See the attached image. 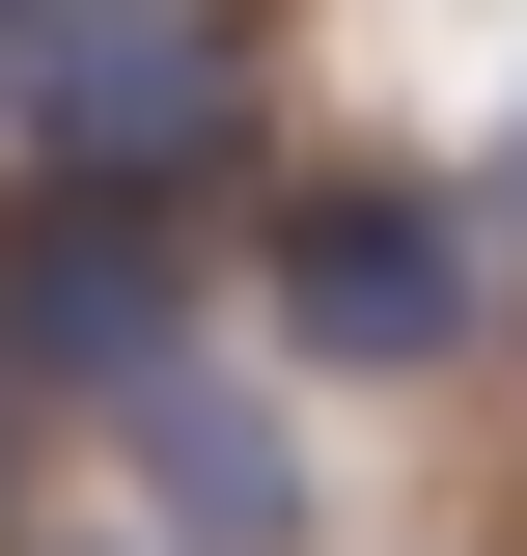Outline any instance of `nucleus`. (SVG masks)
Segmentation results:
<instances>
[{
    "mask_svg": "<svg viewBox=\"0 0 527 556\" xmlns=\"http://www.w3.org/2000/svg\"><path fill=\"white\" fill-rule=\"evenodd\" d=\"M222 112H250V56L195 0H56V56H28V167L139 195V223H167V167H222Z\"/></svg>",
    "mask_w": 527,
    "mask_h": 556,
    "instance_id": "1",
    "label": "nucleus"
},
{
    "mask_svg": "<svg viewBox=\"0 0 527 556\" xmlns=\"http://www.w3.org/2000/svg\"><path fill=\"white\" fill-rule=\"evenodd\" d=\"M0 390H195V251L139 195H28V251H0Z\"/></svg>",
    "mask_w": 527,
    "mask_h": 556,
    "instance_id": "2",
    "label": "nucleus"
},
{
    "mask_svg": "<svg viewBox=\"0 0 527 556\" xmlns=\"http://www.w3.org/2000/svg\"><path fill=\"white\" fill-rule=\"evenodd\" d=\"M278 334H306V362H472L445 195H306V223H278Z\"/></svg>",
    "mask_w": 527,
    "mask_h": 556,
    "instance_id": "3",
    "label": "nucleus"
},
{
    "mask_svg": "<svg viewBox=\"0 0 527 556\" xmlns=\"http://www.w3.org/2000/svg\"><path fill=\"white\" fill-rule=\"evenodd\" d=\"M139 501H167V556H306V445L250 390H139Z\"/></svg>",
    "mask_w": 527,
    "mask_h": 556,
    "instance_id": "4",
    "label": "nucleus"
},
{
    "mask_svg": "<svg viewBox=\"0 0 527 556\" xmlns=\"http://www.w3.org/2000/svg\"><path fill=\"white\" fill-rule=\"evenodd\" d=\"M28 56H56V0H0V139H28Z\"/></svg>",
    "mask_w": 527,
    "mask_h": 556,
    "instance_id": "5",
    "label": "nucleus"
},
{
    "mask_svg": "<svg viewBox=\"0 0 527 556\" xmlns=\"http://www.w3.org/2000/svg\"><path fill=\"white\" fill-rule=\"evenodd\" d=\"M500 195H527V112H500Z\"/></svg>",
    "mask_w": 527,
    "mask_h": 556,
    "instance_id": "6",
    "label": "nucleus"
},
{
    "mask_svg": "<svg viewBox=\"0 0 527 556\" xmlns=\"http://www.w3.org/2000/svg\"><path fill=\"white\" fill-rule=\"evenodd\" d=\"M0 445H28V390H0Z\"/></svg>",
    "mask_w": 527,
    "mask_h": 556,
    "instance_id": "7",
    "label": "nucleus"
}]
</instances>
